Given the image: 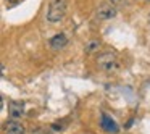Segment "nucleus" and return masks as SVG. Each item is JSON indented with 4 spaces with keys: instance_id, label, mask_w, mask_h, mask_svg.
Returning <instances> with one entry per match:
<instances>
[{
    "instance_id": "6e6552de",
    "label": "nucleus",
    "mask_w": 150,
    "mask_h": 134,
    "mask_svg": "<svg viewBox=\"0 0 150 134\" xmlns=\"http://www.w3.org/2000/svg\"><path fill=\"white\" fill-rule=\"evenodd\" d=\"M98 49H100V40L98 39H91L87 44H86V47H84V50H86V53H95V52H98Z\"/></svg>"
},
{
    "instance_id": "9b49d317",
    "label": "nucleus",
    "mask_w": 150,
    "mask_h": 134,
    "mask_svg": "<svg viewBox=\"0 0 150 134\" xmlns=\"http://www.w3.org/2000/svg\"><path fill=\"white\" fill-rule=\"evenodd\" d=\"M21 0H7V7L8 8H11V7H15V5H18Z\"/></svg>"
},
{
    "instance_id": "f257e3e1",
    "label": "nucleus",
    "mask_w": 150,
    "mask_h": 134,
    "mask_svg": "<svg viewBox=\"0 0 150 134\" xmlns=\"http://www.w3.org/2000/svg\"><path fill=\"white\" fill-rule=\"evenodd\" d=\"M97 66L100 69L107 73H115L120 69V60H118L116 53L113 50H108V52H102L97 58Z\"/></svg>"
},
{
    "instance_id": "9d476101",
    "label": "nucleus",
    "mask_w": 150,
    "mask_h": 134,
    "mask_svg": "<svg viewBox=\"0 0 150 134\" xmlns=\"http://www.w3.org/2000/svg\"><path fill=\"white\" fill-rule=\"evenodd\" d=\"M33 134H50L45 128H37L36 131H33Z\"/></svg>"
},
{
    "instance_id": "7ed1b4c3",
    "label": "nucleus",
    "mask_w": 150,
    "mask_h": 134,
    "mask_svg": "<svg viewBox=\"0 0 150 134\" xmlns=\"http://www.w3.org/2000/svg\"><path fill=\"white\" fill-rule=\"evenodd\" d=\"M116 7L113 4H103L97 8L95 15H97L98 20H110V18H115L116 16Z\"/></svg>"
},
{
    "instance_id": "39448f33",
    "label": "nucleus",
    "mask_w": 150,
    "mask_h": 134,
    "mask_svg": "<svg viewBox=\"0 0 150 134\" xmlns=\"http://www.w3.org/2000/svg\"><path fill=\"white\" fill-rule=\"evenodd\" d=\"M8 115H10L13 120H20L21 116L24 115V102L15 100L8 105Z\"/></svg>"
},
{
    "instance_id": "1a4fd4ad",
    "label": "nucleus",
    "mask_w": 150,
    "mask_h": 134,
    "mask_svg": "<svg viewBox=\"0 0 150 134\" xmlns=\"http://www.w3.org/2000/svg\"><path fill=\"white\" fill-rule=\"evenodd\" d=\"M110 4H113L115 7H127L134 2V0H108Z\"/></svg>"
},
{
    "instance_id": "423d86ee",
    "label": "nucleus",
    "mask_w": 150,
    "mask_h": 134,
    "mask_svg": "<svg viewBox=\"0 0 150 134\" xmlns=\"http://www.w3.org/2000/svg\"><path fill=\"white\" fill-rule=\"evenodd\" d=\"M4 129H5V134H24L26 133L24 126L20 123V121H16V120L7 121L5 126H4Z\"/></svg>"
},
{
    "instance_id": "0eeeda50",
    "label": "nucleus",
    "mask_w": 150,
    "mask_h": 134,
    "mask_svg": "<svg viewBox=\"0 0 150 134\" xmlns=\"http://www.w3.org/2000/svg\"><path fill=\"white\" fill-rule=\"evenodd\" d=\"M66 44H68L66 34H55V36L50 39V47H52V50H62L66 47Z\"/></svg>"
},
{
    "instance_id": "f03ea898",
    "label": "nucleus",
    "mask_w": 150,
    "mask_h": 134,
    "mask_svg": "<svg viewBox=\"0 0 150 134\" xmlns=\"http://www.w3.org/2000/svg\"><path fill=\"white\" fill-rule=\"evenodd\" d=\"M66 13V2L65 0H50L49 10H47V20L50 23H58L63 20Z\"/></svg>"
},
{
    "instance_id": "20e7f679",
    "label": "nucleus",
    "mask_w": 150,
    "mask_h": 134,
    "mask_svg": "<svg viewBox=\"0 0 150 134\" xmlns=\"http://www.w3.org/2000/svg\"><path fill=\"white\" fill-rule=\"evenodd\" d=\"M100 126H102V129H103L105 133H110V134L120 133V126L116 124V121H115L111 116L105 115V113L102 115V118H100Z\"/></svg>"
}]
</instances>
